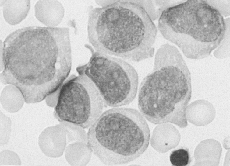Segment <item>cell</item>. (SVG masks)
I'll use <instances>...</instances> for the list:
<instances>
[{"label":"cell","mask_w":230,"mask_h":166,"mask_svg":"<svg viewBox=\"0 0 230 166\" xmlns=\"http://www.w3.org/2000/svg\"><path fill=\"white\" fill-rule=\"evenodd\" d=\"M0 49L1 81L17 87L27 103L55 92L71 70L68 28L24 27L1 41Z\"/></svg>","instance_id":"obj_1"},{"label":"cell","mask_w":230,"mask_h":166,"mask_svg":"<svg viewBox=\"0 0 230 166\" xmlns=\"http://www.w3.org/2000/svg\"><path fill=\"white\" fill-rule=\"evenodd\" d=\"M88 13V39L95 51L136 62L154 56L157 29L137 1L90 7Z\"/></svg>","instance_id":"obj_2"},{"label":"cell","mask_w":230,"mask_h":166,"mask_svg":"<svg viewBox=\"0 0 230 166\" xmlns=\"http://www.w3.org/2000/svg\"><path fill=\"white\" fill-rule=\"evenodd\" d=\"M191 94L190 73L182 56L175 47L163 45L156 52L153 70L139 88L140 112L155 124H176L185 119Z\"/></svg>","instance_id":"obj_3"},{"label":"cell","mask_w":230,"mask_h":166,"mask_svg":"<svg viewBox=\"0 0 230 166\" xmlns=\"http://www.w3.org/2000/svg\"><path fill=\"white\" fill-rule=\"evenodd\" d=\"M158 28L187 58H204L220 45L226 25L223 16L207 0L182 1L165 9Z\"/></svg>","instance_id":"obj_4"},{"label":"cell","mask_w":230,"mask_h":166,"mask_svg":"<svg viewBox=\"0 0 230 166\" xmlns=\"http://www.w3.org/2000/svg\"><path fill=\"white\" fill-rule=\"evenodd\" d=\"M150 132L140 112L115 107L102 113L90 127L87 146L103 163L124 164L141 155L149 144Z\"/></svg>","instance_id":"obj_5"},{"label":"cell","mask_w":230,"mask_h":166,"mask_svg":"<svg viewBox=\"0 0 230 166\" xmlns=\"http://www.w3.org/2000/svg\"><path fill=\"white\" fill-rule=\"evenodd\" d=\"M86 47L92 55L87 63L77 68L79 74L93 82L108 106L118 107L132 102L138 85L135 68L123 59L94 50L89 45Z\"/></svg>","instance_id":"obj_6"},{"label":"cell","mask_w":230,"mask_h":166,"mask_svg":"<svg viewBox=\"0 0 230 166\" xmlns=\"http://www.w3.org/2000/svg\"><path fill=\"white\" fill-rule=\"evenodd\" d=\"M104 103L93 82L86 75L79 74L62 86L54 116L60 122L87 128L102 114Z\"/></svg>","instance_id":"obj_7"},{"label":"cell","mask_w":230,"mask_h":166,"mask_svg":"<svg viewBox=\"0 0 230 166\" xmlns=\"http://www.w3.org/2000/svg\"><path fill=\"white\" fill-rule=\"evenodd\" d=\"M36 18L48 27H54L63 17L64 9L61 4L55 0H39L34 6Z\"/></svg>","instance_id":"obj_8"},{"label":"cell","mask_w":230,"mask_h":166,"mask_svg":"<svg viewBox=\"0 0 230 166\" xmlns=\"http://www.w3.org/2000/svg\"><path fill=\"white\" fill-rule=\"evenodd\" d=\"M4 19L8 24H19L26 17L30 8L29 0L0 1Z\"/></svg>","instance_id":"obj_9"},{"label":"cell","mask_w":230,"mask_h":166,"mask_svg":"<svg viewBox=\"0 0 230 166\" xmlns=\"http://www.w3.org/2000/svg\"><path fill=\"white\" fill-rule=\"evenodd\" d=\"M1 102L3 108L9 112H16L22 107L24 98L20 90L15 86L9 85L5 87L1 95Z\"/></svg>","instance_id":"obj_10"},{"label":"cell","mask_w":230,"mask_h":166,"mask_svg":"<svg viewBox=\"0 0 230 166\" xmlns=\"http://www.w3.org/2000/svg\"><path fill=\"white\" fill-rule=\"evenodd\" d=\"M189 118L194 119H212L215 111L211 104L204 100L195 101L186 109V114Z\"/></svg>","instance_id":"obj_11"},{"label":"cell","mask_w":230,"mask_h":166,"mask_svg":"<svg viewBox=\"0 0 230 166\" xmlns=\"http://www.w3.org/2000/svg\"><path fill=\"white\" fill-rule=\"evenodd\" d=\"M170 161L174 166L189 165L191 161L189 149L181 147L173 151L169 156Z\"/></svg>","instance_id":"obj_12"},{"label":"cell","mask_w":230,"mask_h":166,"mask_svg":"<svg viewBox=\"0 0 230 166\" xmlns=\"http://www.w3.org/2000/svg\"><path fill=\"white\" fill-rule=\"evenodd\" d=\"M226 29L223 39L214 52V56L218 59H223L230 56L229 44V18L225 20Z\"/></svg>","instance_id":"obj_13"},{"label":"cell","mask_w":230,"mask_h":166,"mask_svg":"<svg viewBox=\"0 0 230 166\" xmlns=\"http://www.w3.org/2000/svg\"><path fill=\"white\" fill-rule=\"evenodd\" d=\"M11 123L10 119L4 114L0 115V144H6L8 142Z\"/></svg>","instance_id":"obj_14"},{"label":"cell","mask_w":230,"mask_h":166,"mask_svg":"<svg viewBox=\"0 0 230 166\" xmlns=\"http://www.w3.org/2000/svg\"><path fill=\"white\" fill-rule=\"evenodd\" d=\"M21 162L18 156L14 152L5 150L0 153V165H20Z\"/></svg>","instance_id":"obj_15"},{"label":"cell","mask_w":230,"mask_h":166,"mask_svg":"<svg viewBox=\"0 0 230 166\" xmlns=\"http://www.w3.org/2000/svg\"><path fill=\"white\" fill-rule=\"evenodd\" d=\"M208 3L214 7L223 16L227 17L230 15L229 1H207Z\"/></svg>","instance_id":"obj_16"}]
</instances>
